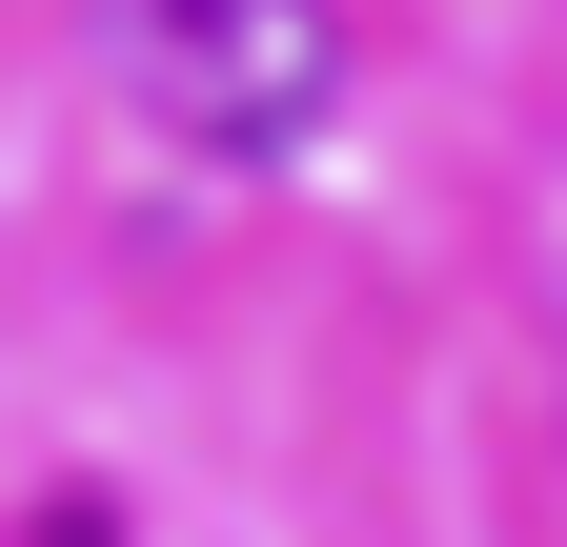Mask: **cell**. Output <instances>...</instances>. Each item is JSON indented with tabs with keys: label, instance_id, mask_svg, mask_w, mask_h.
<instances>
[{
	"label": "cell",
	"instance_id": "obj_1",
	"mask_svg": "<svg viewBox=\"0 0 567 547\" xmlns=\"http://www.w3.org/2000/svg\"><path fill=\"white\" fill-rule=\"evenodd\" d=\"M122 82H142L163 143L284 163V143H324V102H344V21H324V0H142V21H122Z\"/></svg>",
	"mask_w": 567,
	"mask_h": 547
}]
</instances>
